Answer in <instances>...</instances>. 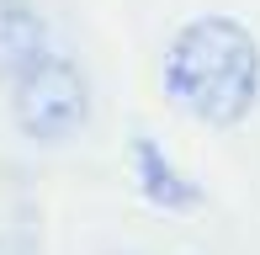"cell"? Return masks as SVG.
<instances>
[{
    "label": "cell",
    "mask_w": 260,
    "mask_h": 255,
    "mask_svg": "<svg viewBox=\"0 0 260 255\" xmlns=\"http://www.w3.org/2000/svg\"><path fill=\"white\" fill-rule=\"evenodd\" d=\"M165 90L207 128H234L260 96V43L234 16H197L165 53Z\"/></svg>",
    "instance_id": "6da1fadb"
},
{
    "label": "cell",
    "mask_w": 260,
    "mask_h": 255,
    "mask_svg": "<svg viewBox=\"0 0 260 255\" xmlns=\"http://www.w3.org/2000/svg\"><path fill=\"white\" fill-rule=\"evenodd\" d=\"M11 122L32 144H69L90 122V85L69 53L48 48L32 69L11 80Z\"/></svg>",
    "instance_id": "7a4b0ae2"
},
{
    "label": "cell",
    "mask_w": 260,
    "mask_h": 255,
    "mask_svg": "<svg viewBox=\"0 0 260 255\" xmlns=\"http://www.w3.org/2000/svg\"><path fill=\"white\" fill-rule=\"evenodd\" d=\"M48 48L53 43L43 11L32 0H0V85H11L21 69H32Z\"/></svg>",
    "instance_id": "3957f363"
},
{
    "label": "cell",
    "mask_w": 260,
    "mask_h": 255,
    "mask_svg": "<svg viewBox=\"0 0 260 255\" xmlns=\"http://www.w3.org/2000/svg\"><path fill=\"white\" fill-rule=\"evenodd\" d=\"M133 160H138V176H144V192L154 197V202L181 207L186 197H191V192L181 186V176H175V170L159 160V149H154V144H138V149H133Z\"/></svg>",
    "instance_id": "277c9868"
}]
</instances>
